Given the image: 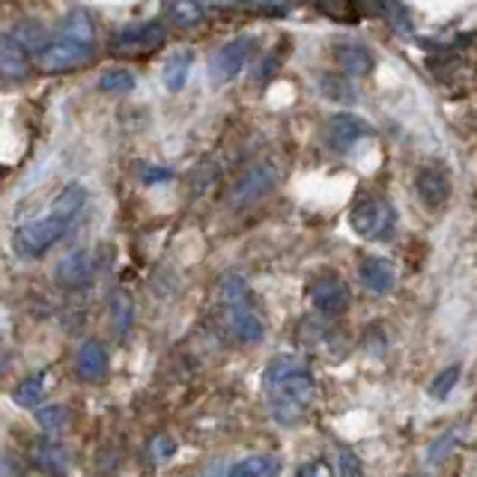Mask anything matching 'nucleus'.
<instances>
[{"mask_svg": "<svg viewBox=\"0 0 477 477\" xmlns=\"http://www.w3.org/2000/svg\"><path fill=\"white\" fill-rule=\"evenodd\" d=\"M108 347L101 340H84L78 347L75 352V373H78V379L81 382H99V379H105V373H108Z\"/></svg>", "mask_w": 477, "mask_h": 477, "instance_id": "nucleus-12", "label": "nucleus"}, {"mask_svg": "<svg viewBox=\"0 0 477 477\" xmlns=\"http://www.w3.org/2000/svg\"><path fill=\"white\" fill-rule=\"evenodd\" d=\"M296 477H334V469L329 460H322V456H317V460H308L301 463L296 469Z\"/></svg>", "mask_w": 477, "mask_h": 477, "instance_id": "nucleus-32", "label": "nucleus"}, {"mask_svg": "<svg viewBox=\"0 0 477 477\" xmlns=\"http://www.w3.org/2000/svg\"><path fill=\"white\" fill-rule=\"evenodd\" d=\"M310 4H317L322 13H329V15H340L343 9L349 6V0H310Z\"/></svg>", "mask_w": 477, "mask_h": 477, "instance_id": "nucleus-35", "label": "nucleus"}, {"mask_svg": "<svg viewBox=\"0 0 477 477\" xmlns=\"http://www.w3.org/2000/svg\"><path fill=\"white\" fill-rule=\"evenodd\" d=\"M251 9H257V13H269V15H281L287 13L292 0H245Z\"/></svg>", "mask_w": 477, "mask_h": 477, "instance_id": "nucleus-33", "label": "nucleus"}, {"mask_svg": "<svg viewBox=\"0 0 477 477\" xmlns=\"http://www.w3.org/2000/svg\"><path fill=\"white\" fill-rule=\"evenodd\" d=\"M320 87H322V93L334 101H352L355 99V87L349 84L347 75H322Z\"/></svg>", "mask_w": 477, "mask_h": 477, "instance_id": "nucleus-28", "label": "nucleus"}, {"mask_svg": "<svg viewBox=\"0 0 477 477\" xmlns=\"http://www.w3.org/2000/svg\"><path fill=\"white\" fill-rule=\"evenodd\" d=\"M370 123L355 114H334L326 126V140L334 152H349L361 138L370 135Z\"/></svg>", "mask_w": 477, "mask_h": 477, "instance_id": "nucleus-11", "label": "nucleus"}, {"mask_svg": "<svg viewBox=\"0 0 477 477\" xmlns=\"http://www.w3.org/2000/svg\"><path fill=\"white\" fill-rule=\"evenodd\" d=\"M131 322H135V301H131L126 290H119L110 299V329H114L117 338H123L131 329Z\"/></svg>", "mask_w": 477, "mask_h": 477, "instance_id": "nucleus-23", "label": "nucleus"}, {"mask_svg": "<svg viewBox=\"0 0 477 477\" xmlns=\"http://www.w3.org/2000/svg\"><path fill=\"white\" fill-rule=\"evenodd\" d=\"M281 472V460L272 453H260V456H245L230 469L227 477H278Z\"/></svg>", "mask_w": 477, "mask_h": 477, "instance_id": "nucleus-20", "label": "nucleus"}, {"mask_svg": "<svg viewBox=\"0 0 477 477\" xmlns=\"http://www.w3.org/2000/svg\"><path fill=\"white\" fill-rule=\"evenodd\" d=\"M275 179H278V167L272 165V161H253V165H248L236 179H233L227 197L233 206H248V203L260 200L266 191H272Z\"/></svg>", "mask_w": 477, "mask_h": 477, "instance_id": "nucleus-5", "label": "nucleus"}, {"mask_svg": "<svg viewBox=\"0 0 477 477\" xmlns=\"http://www.w3.org/2000/svg\"><path fill=\"white\" fill-rule=\"evenodd\" d=\"M358 278L370 292H391L397 283V269L385 257H364L358 266Z\"/></svg>", "mask_w": 477, "mask_h": 477, "instance_id": "nucleus-15", "label": "nucleus"}, {"mask_svg": "<svg viewBox=\"0 0 477 477\" xmlns=\"http://www.w3.org/2000/svg\"><path fill=\"white\" fill-rule=\"evenodd\" d=\"M93 272H96V253L87 248H78L72 253H66V257L54 266V283L60 290L72 292V290L87 287V283L93 281Z\"/></svg>", "mask_w": 477, "mask_h": 477, "instance_id": "nucleus-8", "label": "nucleus"}, {"mask_svg": "<svg viewBox=\"0 0 477 477\" xmlns=\"http://www.w3.org/2000/svg\"><path fill=\"white\" fill-rule=\"evenodd\" d=\"M167 18L176 27H197L203 22V9L197 0H167Z\"/></svg>", "mask_w": 477, "mask_h": 477, "instance_id": "nucleus-25", "label": "nucleus"}, {"mask_svg": "<svg viewBox=\"0 0 477 477\" xmlns=\"http://www.w3.org/2000/svg\"><path fill=\"white\" fill-rule=\"evenodd\" d=\"M147 453H149L152 463H165V460H170V456L176 453V442L170 439V435H156V439L149 442Z\"/></svg>", "mask_w": 477, "mask_h": 477, "instance_id": "nucleus-30", "label": "nucleus"}, {"mask_svg": "<svg viewBox=\"0 0 477 477\" xmlns=\"http://www.w3.org/2000/svg\"><path fill=\"white\" fill-rule=\"evenodd\" d=\"M13 36H15V43L27 51V57L30 54H43V48L51 43L48 30L39 22H18V27L13 30Z\"/></svg>", "mask_w": 477, "mask_h": 477, "instance_id": "nucleus-22", "label": "nucleus"}, {"mask_svg": "<svg viewBox=\"0 0 477 477\" xmlns=\"http://www.w3.org/2000/svg\"><path fill=\"white\" fill-rule=\"evenodd\" d=\"M334 63L347 78H364L373 72V54L364 45L343 43L334 48Z\"/></svg>", "mask_w": 477, "mask_h": 477, "instance_id": "nucleus-16", "label": "nucleus"}, {"mask_svg": "<svg viewBox=\"0 0 477 477\" xmlns=\"http://www.w3.org/2000/svg\"><path fill=\"white\" fill-rule=\"evenodd\" d=\"M221 310V326H224L227 338L242 343V347H251V343H260L266 326H262L260 310L253 308V301L248 304H233V308H218Z\"/></svg>", "mask_w": 477, "mask_h": 477, "instance_id": "nucleus-6", "label": "nucleus"}, {"mask_svg": "<svg viewBox=\"0 0 477 477\" xmlns=\"http://www.w3.org/2000/svg\"><path fill=\"white\" fill-rule=\"evenodd\" d=\"M308 296L313 301V308H317L322 317H340V313H347L349 308V287L343 283V278L338 275H322L310 283Z\"/></svg>", "mask_w": 477, "mask_h": 477, "instance_id": "nucleus-9", "label": "nucleus"}, {"mask_svg": "<svg viewBox=\"0 0 477 477\" xmlns=\"http://www.w3.org/2000/svg\"><path fill=\"white\" fill-rule=\"evenodd\" d=\"M57 36L75 39V43H84V45H93V36H96L93 18H90V13H84V9H75V13H69L63 22H60Z\"/></svg>", "mask_w": 477, "mask_h": 477, "instance_id": "nucleus-18", "label": "nucleus"}, {"mask_svg": "<svg viewBox=\"0 0 477 477\" xmlns=\"http://www.w3.org/2000/svg\"><path fill=\"white\" fill-rule=\"evenodd\" d=\"M90 57V45L75 43V39L51 36V43L43 48V54H36V66L43 72H66V69L81 66Z\"/></svg>", "mask_w": 477, "mask_h": 477, "instance_id": "nucleus-7", "label": "nucleus"}, {"mask_svg": "<svg viewBox=\"0 0 477 477\" xmlns=\"http://www.w3.org/2000/svg\"><path fill=\"white\" fill-rule=\"evenodd\" d=\"M30 463H33V469H39L48 477H66L69 472V451L63 444L57 442H36L33 448H30Z\"/></svg>", "mask_w": 477, "mask_h": 477, "instance_id": "nucleus-14", "label": "nucleus"}, {"mask_svg": "<svg viewBox=\"0 0 477 477\" xmlns=\"http://www.w3.org/2000/svg\"><path fill=\"white\" fill-rule=\"evenodd\" d=\"M251 51H253L251 36H236V39H230L227 45H221L215 60H212V75H215V81L227 84V81L239 78L242 72H245Z\"/></svg>", "mask_w": 477, "mask_h": 477, "instance_id": "nucleus-10", "label": "nucleus"}, {"mask_svg": "<svg viewBox=\"0 0 477 477\" xmlns=\"http://www.w3.org/2000/svg\"><path fill=\"white\" fill-rule=\"evenodd\" d=\"M27 69H30L27 51L15 43L13 33H0V78L18 81L27 75Z\"/></svg>", "mask_w": 477, "mask_h": 477, "instance_id": "nucleus-17", "label": "nucleus"}, {"mask_svg": "<svg viewBox=\"0 0 477 477\" xmlns=\"http://www.w3.org/2000/svg\"><path fill=\"white\" fill-rule=\"evenodd\" d=\"M415 188H418L421 200L427 203L430 209L444 206L451 197V179L442 167H421L418 176H415Z\"/></svg>", "mask_w": 477, "mask_h": 477, "instance_id": "nucleus-13", "label": "nucleus"}, {"mask_svg": "<svg viewBox=\"0 0 477 477\" xmlns=\"http://www.w3.org/2000/svg\"><path fill=\"white\" fill-rule=\"evenodd\" d=\"M349 224L358 233L361 239H385L394 233V224H397V212L385 197H361L349 212Z\"/></svg>", "mask_w": 477, "mask_h": 477, "instance_id": "nucleus-3", "label": "nucleus"}, {"mask_svg": "<svg viewBox=\"0 0 477 477\" xmlns=\"http://www.w3.org/2000/svg\"><path fill=\"white\" fill-rule=\"evenodd\" d=\"M338 469H340V477H364V465L358 460V453L349 451V448H340Z\"/></svg>", "mask_w": 477, "mask_h": 477, "instance_id": "nucleus-31", "label": "nucleus"}, {"mask_svg": "<svg viewBox=\"0 0 477 477\" xmlns=\"http://www.w3.org/2000/svg\"><path fill=\"white\" fill-rule=\"evenodd\" d=\"M84 206H87V188L81 182H69L51 200L45 215L27 221V224L13 233V251L27 260L43 257L48 248H54L66 236V230L75 224V218L84 212Z\"/></svg>", "mask_w": 477, "mask_h": 477, "instance_id": "nucleus-2", "label": "nucleus"}, {"mask_svg": "<svg viewBox=\"0 0 477 477\" xmlns=\"http://www.w3.org/2000/svg\"><path fill=\"white\" fill-rule=\"evenodd\" d=\"M170 176V170L167 167H158V165H140L138 167V179L140 182H167Z\"/></svg>", "mask_w": 477, "mask_h": 477, "instance_id": "nucleus-34", "label": "nucleus"}, {"mask_svg": "<svg viewBox=\"0 0 477 477\" xmlns=\"http://www.w3.org/2000/svg\"><path fill=\"white\" fill-rule=\"evenodd\" d=\"M262 394H266L272 421L281 427H296L317 397V379H313L308 361L283 352L275 355L262 370Z\"/></svg>", "mask_w": 477, "mask_h": 477, "instance_id": "nucleus-1", "label": "nucleus"}, {"mask_svg": "<svg viewBox=\"0 0 477 477\" xmlns=\"http://www.w3.org/2000/svg\"><path fill=\"white\" fill-rule=\"evenodd\" d=\"M167 39V24L161 18H149V22H135L119 27L114 36H110V45L123 54H149L165 45Z\"/></svg>", "mask_w": 477, "mask_h": 477, "instance_id": "nucleus-4", "label": "nucleus"}, {"mask_svg": "<svg viewBox=\"0 0 477 477\" xmlns=\"http://www.w3.org/2000/svg\"><path fill=\"white\" fill-rule=\"evenodd\" d=\"M45 397V377L43 373H33V377H24L22 382L13 388V400L24 409H36Z\"/></svg>", "mask_w": 477, "mask_h": 477, "instance_id": "nucleus-24", "label": "nucleus"}, {"mask_svg": "<svg viewBox=\"0 0 477 477\" xmlns=\"http://www.w3.org/2000/svg\"><path fill=\"white\" fill-rule=\"evenodd\" d=\"M66 418H69V409L66 405H60V403L39 405V412H36V424L43 430H60L66 424Z\"/></svg>", "mask_w": 477, "mask_h": 477, "instance_id": "nucleus-29", "label": "nucleus"}, {"mask_svg": "<svg viewBox=\"0 0 477 477\" xmlns=\"http://www.w3.org/2000/svg\"><path fill=\"white\" fill-rule=\"evenodd\" d=\"M215 296H218V308H233V304H248V301H253L248 281L242 278V275H236V272H227V275L218 281Z\"/></svg>", "mask_w": 477, "mask_h": 477, "instance_id": "nucleus-19", "label": "nucleus"}, {"mask_svg": "<svg viewBox=\"0 0 477 477\" xmlns=\"http://www.w3.org/2000/svg\"><path fill=\"white\" fill-rule=\"evenodd\" d=\"M188 75H191V54H174V57H167L165 66H161V84H165L170 93H179V90L188 84Z\"/></svg>", "mask_w": 477, "mask_h": 477, "instance_id": "nucleus-21", "label": "nucleus"}, {"mask_svg": "<svg viewBox=\"0 0 477 477\" xmlns=\"http://www.w3.org/2000/svg\"><path fill=\"white\" fill-rule=\"evenodd\" d=\"M99 87L105 90V93H114V96H123L135 90V75L129 72V69H105L99 78Z\"/></svg>", "mask_w": 477, "mask_h": 477, "instance_id": "nucleus-26", "label": "nucleus"}, {"mask_svg": "<svg viewBox=\"0 0 477 477\" xmlns=\"http://www.w3.org/2000/svg\"><path fill=\"white\" fill-rule=\"evenodd\" d=\"M460 377H463V367L460 364H451V367H444L442 373H435L433 377V382H430V397H435V400H448L451 397V391L456 388V382H460Z\"/></svg>", "mask_w": 477, "mask_h": 477, "instance_id": "nucleus-27", "label": "nucleus"}]
</instances>
